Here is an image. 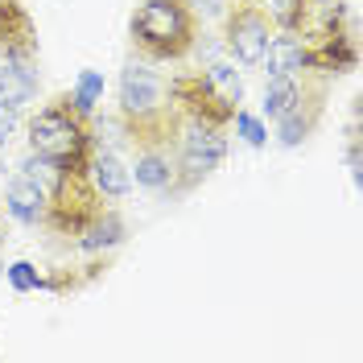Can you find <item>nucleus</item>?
I'll use <instances>...</instances> for the list:
<instances>
[{
  "label": "nucleus",
  "mask_w": 363,
  "mask_h": 363,
  "mask_svg": "<svg viewBox=\"0 0 363 363\" xmlns=\"http://www.w3.org/2000/svg\"><path fill=\"white\" fill-rule=\"evenodd\" d=\"M120 124H124V136L136 149H145V145H165L169 149L186 120L174 108L165 79L153 74L149 67L128 62L124 74H120Z\"/></svg>",
  "instance_id": "obj_1"
},
{
  "label": "nucleus",
  "mask_w": 363,
  "mask_h": 363,
  "mask_svg": "<svg viewBox=\"0 0 363 363\" xmlns=\"http://www.w3.org/2000/svg\"><path fill=\"white\" fill-rule=\"evenodd\" d=\"M128 38L149 62H182L199 42L194 0H140L128 21Z\"/></svg>",
  "instance_id": "obj_2"
},
{
  "label": "nucleus",
  "mask_w": 363,
  "mask_h": 363,
  "mask_svg": "<svg viewBox=\"0 0 363 363\" xmlns=\"http://www.w3.org/2000/svg\"><path fill=\"white\" fill-rule=\"evenodd\" d=\"M91 145H95L91 112H83L70 95H54L29 120V149L58 165H87Z\"/></svg>",
  "instance_id": "obj_3"
},
{
  "label": "nucleus",
  "mask_w": 363,
  "mask_h": 363,
  "mask_svg": "<svg viewBox=\"0 0 363 363\" xmlns=\"http://www.w3.org/2000/svg\"><path fill=\"white\" fill-rule=\"evenodd\" d=\"M99 211H104V194H99L95 182L87 178V165H62L54 190L45 194L42 227L58 231V235H79Z\"/></svg>",
  "instance_id": "obj_4"
},
{
  "label": "nucleus",
  "mask_w": 363,
  "mask_h": 363,
  "mask_svg": "<svg viewBox=\"0 0 363 363\" xmlns=\"http://www.w3.org/2000/svg\"><path fill=\"white\" fill-rule=\"evenodd\" d=\"M165 87H169V99H174V108L182 112L186 124H203V128L223 133L231 124V116H235V104H227L223 95L211 87L206 74H174V79H165Z\"/></svg>",
  "instance_id": "obj_5"
},
{
  "label": "nucleus",
  "mask_w": 363,
  "mask_h": 363,
  "mask_svg": "<svg viewBox=\"0 0 363 363\" xmlns=\"http://www.w3.org/2000/svg\"><path fill=\"white\" fill-rule=\"evenodd\" d=\"M227 157V140L219 128H203V124H186L178 133V190L199 186L206 174H215Z\"/></svg>",
  "instance_id": "obj_6"
},
{
  "label": "nucleus",
  "mask_w": 363,
  "mask_h": 363,
  "mask_svg": "<svg viewBox=\"0 0 363 363\" xmlns=\"http://www.w3.org/2000/svg\"><path fill=\"white\" fill-rule=\"evenodd\" d=\"M272 29H277V25H272L269 9H260V4H252V0L235 4V9L227 13V25H223L231 58H235V62H244V67H260Z\"/></svg>",
  "instance_id": "obj_7"
},
{
  "label": "nucleus",
  "mask_w": 363,
  "mask_h": 363,
  "mask_svg": "<svg viewBox=\"0 0 363 363\" xmlns=\"http://www.w3.org/2000/svg\"><path fill=\"white\" fill-rule=\"evenodd\" d=\"M0 58L17 67H33L38 58V25L21 0H0Z\"/></svg>",
  "instance_id": "obj_8"
},
{
  "label": "nucleus",
  "mask_w": 363,
  "mask_h": 363,
  "mask_svg": "<svg viewBox=\"0 0 363 363\" xmlns=\"http://www.w3.org/2000/svg\"><path fill=\"white\" fill-rule=\"evenodd\" d=\"M355 67H359V45H355L351 25L330 29V33H318V38H306V70L347 74V70H355Z\"/></svg>",
  "instance_id": "obj_9"
},
{
  "label": "nucleus",
  "mask_w": 363,
  "mask_h": 363,
  "mask_svg": "<svg viewBox=\"0 0 363 363\" xmlns=\"http://www.w3.org/2000/svg\"><path fill=\"white\" fill-rule=\"evenodd\" d=\"M322 112H326V83H306L301 87V99L277 120V145L281 149H297L318 128Z\"/></svg>",
  "instance_id": "obj_10"
},
{
  "label": "nucleus",
  "mask_w": 363,
  "mask_h": 363,
  "mask_svg": "<svg viewBox=\"0 0 363 363\" xmlns=\"http://www.w3.org/2000/svg\"><path fill=\"white\" fill-rule=\"evenodd\" d=\"M128 174H133L136 186L149 190V194H174V190H178V157H174L165 145H145V149H136V161H133Z\"/></svg>",
  "instance_id": "obj_11"
},
{
  "label": "nucleus",
  "mask_w": 363,
  "mask_h": 363,
  "mask_svg": "<svg viewBox=\"0 0 363 363\" xmlns=\"http://www.w3.org/2000/svg\"><path fill=\"white\" fill-rule=\"evenodd\" d=\"M87 178L95 182V190H99L104 199H124V194L133 190V174H128V165H124V161L116 157L112 149H104L99 140L91 145Z\"/></svg>",
  "instance_id": "obj_12"
},
{
  "label": "nucleus",
  "mask_w": 363,
  "mask_h": 363,
  "mask_svg": "<svg viewBox=\"0 0 363 363\" xmlns=\"http://www.w3.org/2000/svg\"><path fill=\"white\" fill-rule=\"evenodd\" d=\"M264 74L277 79V74H301L306 70V38L301 33H289V29H272L269 45H264Z\"/></svg>",
  "instance_id": "obj_13"
},
{
  "label": "nucleus",
  "mask_w": 363,
  "mask_h": 363,
  "mask_svg": "<svg viewBox=\"0 0 363 363\" xmlns=\"http://www.w3.org/2000/svg\"><path fill=\"white\" fill-rule=\"evenodd\" d=\"M4 211L17 219L21 227H42L45 219V190L38 182H29L25 174L9 182V190H4Z\"/></svg>",
  "instance_id": "obj_14"
},
{
  "label": "nucleus",
  "mask_w": 363,
  "mask_h": 363,
  "mask_svg": "<svg viewBox=\"0 0 363 363\" xmlns=\"http://www.w3.org/2000/svg\"><path fill=\"white\" fill-rule=\"evenodd\" d=\"M124 235H128V223H124L116 211H99V215L79 231V248L83 252H112V248L124 244Z\"/></svg>",
  "instance_id": "obj_15"
},
{
  "label": "nucleus",
  "mask_w": 363,
  "mask_h": 363,
  "mask_svg": "<svg viewBox=\"0 0 363 363\" xmlns=\"http://www.w3.org/2000/svg\"><path fill=\"white\" fill-rule=\"evenodd\" d=\"M38 99V74L33 67H17V62H4L0 67V104L21 112L25 104Z\"/></svg>",
  "instance_id": "obj_16"
},
{
  "label": "nucleus",
  "mask_w": 363,
  "mask_h": 363,
  "mask_svg": "<svg viewBox=\"0 0 363 363\" xmlns=\"http://www.w3.org/2000/svg\"><path fill=\"white\" fill-rule=\"evenodd\" d=\"M301 87H306V79H297V74H277V79H269V87H264V116L269 120H281L301 99Z\"/></svg>",
  "instance_id": "obj_17"
},
{
  "label": "nucleus",
  "mask_w": 363,
  "mask_h": 363,
  "mask_svg": "<svg viewBox=\"0 0 363 363\" xmlns=\"http://www.w3.org/2000/svg\"><path fill=\"white\" fill-rule=\"evenodd\" d=\"M206 79H211V87L219 91L227 104L240 108V99H244V79H240V70L231 67V62H215V67L206 70Z\"/></svg>",
  "instance_id": "obj_18"
},
{
  "label": "nucleus",
  "mask_w": 363,
  "mask_h": 363,
  "mask_svg": "<svg viewBox=\"0 0 363 363\" xmlns=\"http://www.w3.org/2000/svg\"><path fill=\"white\" fill-rule=\"evenodd\" d=\"M99 95H104V79H99L95 70H83V74H79V83H74V91H70V99H74L83 112H95Z\"/></svg>",
  "instance_id": "obj_19"
},
{
  "label": "nucleus",
  "mask_w": 363,
  "mask_h": 363,
  "mask_svg": "<svg viewBox=\"0 0 363 363\" xmlns=\"http://www.w3.org/2000/svg\"><path fill=\"white\" fill-rule=\"evenodd\" d=\"M9 285H13L17 294H38V285H42V272L33 269L29 260H17V264H9Z\"/></svg>",
  "instance_id": "obj_20"
},
{
  "label": "nucleus",
  "mask_w": 363,
  "mask_h": 363,
  "mask_svg": "<svg viewBox=\"0 0 363 363\" xmlns=\"http://www.w3.org/2000/svg\"><path fill=\"white\" fill-rule=\"evenodd\" d=\"M231 120H235V128L244 133V140H248L252 149H260V145L269 140V133H264V124H260L256 116H248V112H240V108H235V116H231Z\"/></svg>",
  "instance_id": "obj_21"
},
{
  "label": "nucleus",
  "mask_w": 363,
  "mask_h": 363,
  "mask_svg": "<svg viewBox=\"0 0 363 363\" xmlns=\"http://www.w3.org/2000/svg\"><path fill=\"white\" fill-rule=\"evenodd\" d=\"M13 136H17V112L0 104V149H4V145H9Z\"/></svg>",
  "instance_id": "obj_22"
},
{
  "label": "nucleus",
  "mask_w": 363,
  "mask_h": 363,
  "mask_svg": "<svg viewBox=\"0 0 363 363\" xmlns=\"http://www.w3.org/2000/svg\"><path fill=\"white\" fill-rule=\"evenodd\" d=\"M347 169H351V182H355V186H359V136L351 133V140H347Z\"/></svg>",
  "instance_id": "obj_23"
},
{
  "label": "nucleus",
  "mask_w": 363,
  "mask_h": 363,
  "mask_svg": "<svg viewBox=\"0 0 363 363\" xmlns=\"http://www.w3.org/2000/svg\"><path fill=\"white\" fill-rule=\"evenodd\" d=\"M199 4H203L206 13H219V0H199Z\"/></svg>",
  "instance_id": "obj_24"
}]
</instances>
